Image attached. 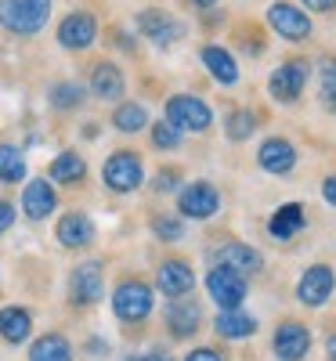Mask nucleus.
<instances>
[{"label":"nucleus","mask_w":336,"mask_h":361,"mask_svg":"<svg viewBox=\"0 0 336 361\" xmlns=\"http://www.w3.org/2000/svg\"><path fill=\"white\" fill-rule=\"evenodd\" d=\"M51 0H0V22L15 37H37L47 25Z\"/></svg>","instance_id":"nucleus-1"},{"label":"nucleus","mask_w":336,"mask_h":361,"mask_svg":"<svg viewBox=\"0 0 336 361\" xmlns=\"http://www.w3.org/2000/svg\"><path fill=\"white\" fill-rule=\"evenodd\" d=\"M167 123L177 130V134H203L210 130L213 123V112L203 98H192V94H174L167 102Z\"/></svg>","instance_id":"nucleus-2"},{"label":"nucleus","mask_w":336,"mask_h":361,"mask_svg":"<svg viewBox=\"0 0 336 361\" xmlns=\"http://www.w3.org/2000/svg\"><path fill=\"white\" fill-rule=\"evenodd\" d=\"M112 311H116L119 322H131V325L145 322L152 314V289L145 282H138V279L134 282H119L116 293H112Z\"/></svg>","instance_id":"nucleus-3"},{"label":"nucleus","mask_w":336,"mask_h":361,"mask_svg":"<svg viewBox=\"0 0 336 361\" xmlns=\"http://www.w3.org/2000/svg\"><path fill=\"white\" fill-rule=\"evenodd\" d=\"M102 177H105V185H109L112 192L127 195V192L141 188V180H145V166H141V159H138L134 152H116V156H109V159H105Z\"/></svg>","instance_id":"nucleus-4"},{"label":"nucleus","mask_w":336,"mask_h":361,"mask_svg":"<svg viewBox=\"0 0 336 361\" xmlns=\"http://www.w3.org/2000/svg\"><path fill=\"white\" fill-rule=\"evenodd\" d=\"M206 289L221 311H239V304L246 300V279L228 271V267H213L206 275Z\"/></svg>","instance_id":"nucleus-5"},{"label":"nucleus","mask_w":336,"mask_h":361,"mask_svg":"<svg viewBox=\"0 0 336 361\" xmlns=\"http://www.w3.org/2000/svg\"><path fill=\"white\" fill-rule=\"evenodd\" d=\"M268 25H271L282 40H293V44L311 37V18L304 15L300 8L286 4V0H275V4L268 8Z\"/></svg>","instance_id":"nucleus-6"},{"label":"nucleus","mask_w":336,"mask_h":361,"mask_svg":"<svg viewBox=\"0 0 336 361\" xmlns=\"http://www.w3.org/2000/svg\"><path fill=\"white\" fill-rule=\"evenodd\" d=\"M304 83H308V62H304V58H293V62H286V66H279L271 73L268 90H271L275 102L289 105V102H296L304 94Z\"/></svg>","instance_id":"nucleus-7"},{"label":"nucleus","mask_w":336,"mask_h":361,"mask_svg":"<svg viewBox=\"0 0 336 361\" xmlns=\"http://www.w3.org/2000/svg\"><path fill=\"white\" fill-rule=\"evenodd\" d=\"M138 29H141V37H148L156 47H174L181 37H185V25H181L174 15L160 11V8H148L138 15Z\"/></svg>","instance_id":"nucleus-8"},{"label":"nucleus","mask_w":336,"mask_h":361,"mask_svg":"<svg viewBox=\"0 0 336 361\" xmlns=\"http://www.w3.org/2000/svg\"><path fill=\"white\" fill-rule=\"evenodd\" d=\"M69 296L76 307H90L102 300V264L98 260H83L73 267L69 275Z\"/></svg>","instance_id":"nucleus-9"},{"label":"nucleus","mask_w":336,"mask_h":361,"mask_svg":"<svg viewBox=\"0 0 336 361\" xmlns=\"http://www.w3.org/2000/svg\"><path fill=\"white\" fill-rule=\"evenodd\" d=\"M177 209H181L185 217H192V221H206V217H213V214L221 209V195H217V188H213V185H203V180H196V185L181 188Z\"/></svg>","instance_id":"nucleus-10"},{"label":"nucleus","mask_w":336,"mask_h":361,"mask_svg":"<svg viewBox=\"0 0 336 361\" xmlns=\"http://www.w3.org/2000/svg\"><path fill=\"white\" fill-rule=\"evenodd\" d=\"M95 40H98V22L87 11H73V15L62 18V25H58V44L66 51H87Z\"/></svg>","instance_id":"nucleus-11"},{"label":"nucleus","mask_w":336,"mask_h":361,"mask_svg":"<svg viewBox=\"0 0 336 361\" xmlns=\"http://www.w3.org/2000/svg\"><path fill=\"white\" fill-rule=\"evenodd\" d=\"M332 286H336L332 267L315 264V267L304 271V279H300V286H296V296H300V304H308V307H322L325 300L332 296Z\"/></svg>","instance_id":"nucleus-12"},{"label":"nucleus","mask_w":336,"mask_h":361,"mask_svg":"<svg viewBox=\"0 0 336 361\" xmlns=\"http://www.w3.org/2000/svg\"><path fill=\"white\" fill-rule=\"evenodd\" d=\"M271 347H275V357L279 361H300L311 347V333L300 322H282L279 329H275Z\"/></svg>","instance_id":"nucleus-13"},{"label":"nucleus","mask_w":336,"mask_h":361,"mask_svg":"<svg viewBox=\"0 0 336 361\" xmlns=\"http://www.w3.org/2000/svg\"><path fill=\"white\" fill-rule=\"evenodd\" d=\"M156 286L163 289V296H188L192 286H196V275L185 260H163L160 271H156Z\"/></svg>","instance_id":"nucleus-14"},{"label":"nucleus","mask_w":336,"mask_h":361,"mask_svg":"<svg viewBox=\"0 0 336 361\" xmlns=\"http://www.w3.org/2000/svg\"><path fill=\"white\" fill-rule=\"evenodd\" d=\"M213 260H217V267H228V271H235V275H257L260 271V253L257 250H250V246H242V243H224L217 253H213Z\"/></svg>","instance_id":"nucleus-15"},{"label":"nucleus","mask_w":336,"mask_h":361,"mask_svg":"<svg viewBox=\"0 0 336 361\" xmlns=\"http://www.w3.org/2000/svg\"><path fill=\"white\" fill-rule=\"evenodd\" d=\"M127 90V80L124 73H119V66L112 62H98L95 69H90V94L102 98V102H119Z\"/></svg>","instance_id":"nucleus-16"},{"label":"nucleus","mask_w":336,"mask_h":361,"mask_svg":"<svg viewBox=\"0 0 336 361\" xmlns=\"http://www.w3.org/2000/svg\"><path fill=\"white\" fill-rule=\"evenodd\" d=\"M167 322H170V333H174L177 340H185V336H192L196 329H199L203 311H199L196 300H188V296H177L174 304H170V311H167Z\"/></svg>","instance_id":"nucleus-17"},{"label":"nucleus","mask_w":336,"mask_h":361,"mask_svg":"<svg viewBox=\"0 0 336 361\" xmlns=\"http://www.w3.org/2000/svg\"><path fill=\"white\" fill-rule=\"evenodd\" d=\"M54 235L66 250H83V246H90V238H95V224H90L87 214H66L62 221H58Z\"/></svg>","instance_id":"nucleus-18"},{"label":"nucleus","mask_w":336,"mask_h":361,"mask_svg":"<svg viewBox=\"0 0 336 361\" xmlns=\"http://www.w3.org/2000/svg\"><path fill=\"white\" fill-rule=\"evenodd\" d=\"M54 206H58V199H54V188L47 185V180H29L25 192H22L25 217H29V221H44V217H51Z\"/></svg>","instance_id":"nucleus-19"},{"label":"nucleus","mask_w":336,"mask_h":361,"mask_svg":"<svg viewBox=\"0 0 336 361\" xmlns=\"http://www.w3.org/2000/svg\"><path fill=\"white\" fill-rule=\"evenodd\" d=\"M203 66H206V73L217 80V83H224V87H232L235 80H239V66H235V58H232V51H224V47H217V44H206L203 47Z\"/></svg>","instance_id":"nucleus-20"},{"label":"nucleus","mask_w":336,"mask_h":361,"mask_svg":"<svg viewBox=\"0 0 336 361\" xmlns=\"http://www.w3.org/2000/svg\"><path fill=\"white\" fill-rule=\"evenodd\" d=\"M257 159H260V166H264L268 173H289L293 163H296V152H293V145H289V141H282V137H268V141L260 145Z\"/></svg>","instance_id":"nucleus-21"},{"label":"nucleus","mask_w":336,"mask_h":361,"mask_svg":"<svg viewBox=\"0 0 336 361\" xmlns=\"http://www.w3.org/2000/svg\"><path fill=\"white\" fill-rule=\"evenodd\" d=\"M304 228V206L300 202H286L275 209V217L268 221V231L279 238V243H289V238Z\"/></svg>","instance_id":"nucleus-22"},{"label":"nucleus","mask_w":336,"mask_h":361,"mask_svg":"<svg viewBox=\"0 0 336 361\" xmlns=\"http://www.w3.org/2000/svg\"><path fill=\"white\" fill-rule=\"evenodd\" d=\"M29 333H33V318H29L25 307H4L0 311V336L8 343H25Z\"/></svg>","instance_id":"nucleus-23"},{"label":"nucleus","mask_w":336,"mask_h":361,"mask_svg":"<svg viewBox=\"0 0 336 361\" xmlns=\"http://www.w3.org/2000/svg\"><path fill=\"white\" fill-rule=\"evenodd\" d=\"M213 329H217V336H224V340H242V336L257 333V318L242 314V311H221L217 322H213Z\"/></svg>","instance_id":"nucleus-24"},{"label":"nucleus","mask_w":336,"mask_h":361,"mask_svg":"<svg viewBox=\"0 0 336 361\" xmlns=\"http://www.w3.org/2000/svg\"><path fill=\"white\" fill-rule=\"evenodd\" d=\"M29 361H73V347H69L66 336L47 333L29 347Z\"/></svg>","instance_id":"nucleus-25"},{"label":"nucleus","mask_w":336,"mask_h":361,"mask_svg":"<svg viewBox=\"0 0 336 361\" xmlns=\"http://www.w3.org/2000/svg\"><path fill=\"white\" fill-rule=\"evenodd\" d=\"M83 173H87V163L76 152H62L51 163V180H58V185H76V180H83Z\"/></svg>","instance_id":"nucleus-26"},{"label":"nucleus","mask_w":336,"mask_h":361,"mask_svg":"<svg viewBox=\"0 0 336 361\" xmlns=\"http://www.w3.org/2000/svg\"><path fill=\"white\" fill-rule=\"evenodd\" d=\"M22 177H25V156L18 152L15 145H0V180L18 185Z\"/></svg>","instance_id":"nucleus-27"},{"label":"nucleus","mask_w":336,"mask_h":361,"mask_svg":"<svg viewBox=\"0 0 336 361\" xmlns=\"http://www.w3.org/2000/svg\"><path fill=\"white\" fill-rule=\"evenodd\" d=\"M112 123H116V130H124V134H138L148 123V112L141 105H134V102H124L112 112Z\"/></svg>","instance_id":"nucleus-28"},{"label":"nucleus","mask_w":336,"mask_h":361,"mask_svg":"<svg viewBox=\"0 0 336 361\" xmlns=\"http://www.w3.org/2000/svg\"><path fill=\"white\" fill-rule=\"evenodd\" d=\"M51 105L62 109V112L80 109V105H83V87H80V83H54V87H51Z\"/></svg>","instance_id":"nucleus-29"},{"label":"nucleus","mask_w":336,"mask_h":361,"mask_svg":"<svg viewBox=\"0 0 336 361\" xmlns=\"http://www.w3.org/2000/svg\"><path fill=\"white\" fill-rule=\"evenodd\" d=\"M224 130H228V137H232V141H246V137L257 130V116H253L250 109H239V112H232V116H228Z\"/></svg>","instance_id":"nucleus-30"},{"label":"nucleus","mask_w":336,"mask_h":361,"mask_svg":"<svg viewBox=\"0 0 336 361\" xmlns=\"http://www.w3.org/2000/svg\"><path fill=\"white\" fill-rule=\"evenodd\" d=\"M152 231H156L163 243H177V238H185V224L174 221V217H156V221H152Z\"/></svg>","instance_id":"nucleus-31"},{"label":"nucleus","mask_w":336,"mask_h":361,"mask_svg":"<svg viewBox=\"0 0 336 361\" xmlns=\"http://www.w3.org/2000/svg\"><path fill=\"white\" fill-rule=\"evenodd\" d=\"M318 90H322V105H325V109H336V62L322 69V83H318Z\"/></svg>","instance_id":"nucleus-32"},{"label":"nucleus","mask_w":336,"mask_h":361,"mask_svg":"<svg viewBox=\"0 0 336 361\" xmlns=\"http://www.w3.org/2000/svg\"><path fill=\"white\" fill-rule=\"evenodd\" d=\"M152 141H156V148H177L181 145V134L170 123H156V127H152Z\"/></svg>","instance_id":"nucleus-33"},{"label":"nucleus","mask_w":336,"mask_h":361,"mask_svg":"<svg viewBox=\"0 0 336 361\" xmlns=\"http://www.w3.org/2000/svg\"><path fill=\"white\" fill-rule=\"evenodd\" d=\"M174 188H177V170H160L156 192H174Z\"/></svg>","instance_id":"nucleus-34"},{"label":"nucleus","mask_w":336,"mask_h":361,"mask_svg":"<svg viewBox=\"0 0 336 361\" xmlns=\"http://www.w3.org/2000/svg\"><path fill=\"white\" fill-rule=\"evenodd\" d=\"M11 224H15V206L11 202H0V235H4Z\"/></svg>","instance_id":"nucleus-35"},{"label":"nucleus","mask_w":336,"mask_h":361,"mask_svg":"<svg viewBox=\"0 0 336 361\" xmlns=\"http://www.w3.org/2000/svg\"><path fill=\"white\" fill-rule=\"evenodd\" d=\"M185 361H224V357H221L217 350H210V347H199V350H192Z\"/></svg>","instance_id":"nucleus-36"},{"label":"nucleus","mask_w":336,"mask_h":361,"mask_svg":"<svg viewBox=\"0 0 336 361\" xmlns=\"http://www.w3.org/2000/svg\"><path fill=\"white\" fill-rule=\"evenodd\" d=\"M322 199H325L329 206H336V173H332V177H325V185H322Z\"/></svg>","instance_id":"nucleus-37"},{"label":"nucleus","mask_w":336,"mask_h":361,"mask_svg":"<svg viewBox=\"0 0 336 361\" xmlns=\"http://www.w3.org/2000/svg\"><path fill=\"white\" fill-rule=\"evenodd\" d=\"M304 8H311V11H336V0H304Z\"/></svg>","instance_id":"nucleus-38"},{"label":"nucleus","mask_w":336,"mask_h":361,"mask_svg":"<svg viewBox=\"0 0 336 361\" xmlns=\"http://www.w3.org/2000/svg\"><path fill=\"white\" fill-rule=\"evenodd\" d=\"M134 361H170V354H167V350H148V354H141V357H134Z\"/></svg>","instance_id":"nucleus-39"},{"label":"nucleus","mask_w":336,"mask_h":361,"mask_svg":"<svg viewBox=\"0 0 336 361\" xmlns=\"http://www.w3.org/2000/svg\"><path fill=\"white\" fill-rule=\"evenodd\" d=\"M329 361H336V336H329Z\"/></svg>","instance_id":"nucleus-40"},{"label":"nucleus","mask_w":336,"mask_h":361,"mask_svg":"<svg viewBox=\"0 0 336 361\" xmlns=\"http://www.w3.org/2000/svg\"><path fill=\"white\" fill-rule=\"evenodd\" d=\"M192 4H196V8H213L217 0H192Z\"/></svg>","instance_id":"nucleus-41"}]
</instances>
